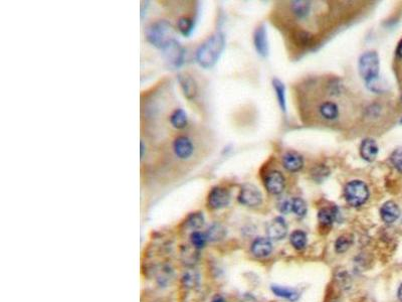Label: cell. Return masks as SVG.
Returning <instances> with one entry per match:
<instances>
[{
  "mask_svg": "<svg viewBox=\"0 0 402 302\" xmlns=\"http://www.w3.org/2000/svg\"><path fill=\"white\" fill-rule=\"evenodd\" d=\"M401 101H402V96H401Z\"/></svg>",
  "mask_w": 402,
  "mask_h": 302,
  "instance_id": "obj_38",
  "label": "cell"
},
{
  "mask_svg": "<svg viewBox=\"0 0 402 302\" xmlns=\"http://www.w3.org/2000/svg\"><path fill=\"white\" fill-rule=\"evenodd\" d=\"M292 201V212L299 218H304L307 215L308 206L306 201L302 198H294Z\"/></svg>",
  "mask_w": 402,
  "mask_h": 302,
  "instance_id": "obj_29",
  "label": "cell"
},
{
  "mask_svg": "<svg viewBox=\"0 0 402 302\" xmlns=\"http://www.w3.org/2000/svg\"><path fill=\"white\" fill-rule=\"evenodd\" d=\"M205 235L207 238V241H218L224 237L225 230L221 225L214 224L208 229Z\"/></svg>",
  "mask_w": 402,
  "mask_h": 302,
  "instance_id": "obj_26",
  "label": "cell"
},
{
  "mask_svg": "<svg viewBox=\"0 0 402 302\" xmlns=\"http://www.w3.org/2000/svg\"><path fill=\"white\" fill-rule=\"evenodd\" d=\"M173 150L178 158L188 159L193 154L194 146L188 137L179 136L173 142Z\"/></svg>",
  "mask_w": 402,
  "mask_h": 302,
  "instance_id": "obj_9",
  "label": "cell"
},
{
  "mask_svg": "<svg viewBox=\"0 0 402 302\" xmlns=\"http://www.w3.org/2000/svg\"><path fill=\"white\" fill-rule=\"evenodd\" d=\"M291 9L298 18H305L311 10V2L306 0H296L291 2Z\"/></svg>",
  "mask_w": 402,
  "mask_h": 302,
  "instance_id": "obj_19",
  "label": "cell"
},
{
  "mask_svg": "<svg viewBox=\"0 0 402 302\" xmlns=\"http://www.w3.org/2000/svg\"><path fill=\"white\" fill-rule=\"evenodd\" d=\"M283 166L290 172H297L304 167V159L297 152L289 151L283 156Z\"/></svg>",
  "mask_w": 402,
  "mask_h": 302,
  "instance_id": "obj_16",
  "label": "cell"
},
{
  "mask_svg": "<svg viewBox=\"0 0 402 302\" xmlns=\"http://www.w3.org/2000/svg\"><path fill=\"white\" fill-rule=\"evenodd\" d=\"M359 74L363 80L368 84L370 82L378 79L380 61L376 52L370 51L364 53L358 61Z\"/></svg>",
  "mask_w": 402,
  "mask_h": 302,
  "instance_id": "obj_4",
  "label": "cell"
},
{
  "mask_svg": "<svg viewBox=\"0 0 402 302\" xmlns=\"http://www.w3.org/2000/svg\"><path fill=\"white\" fill-rule=\"evenodd\" d=\"M170 123L174 128L182 129L187 125V114L183 109H176L170 116Z\"/></svg>",
  "mask_w": 402,
  "mask_h": 302,
  "instance_id": "obj_21",
  "label": "cell"
},
{
  "mask_svg": "<svg viewBox=\"0 0 402 302\" xmlns=\"http://www.w3.org/2000/svg\"><path fill=\"white\" fill-rule=\"evenodd\" d=\"M197 281H198V277L194 273H186L183 276V283L188 287L195 286Z\"/></svg>",
  "mask_w": 402,
  "mask_h": 302,
  "instance_id": "obj_32",
  "label": "cell"
},
{
  "mask_svg": "<svg viewBox=\"0 0 402 302\" xmlns=\"http://www.w3.org/2000/svg\"><path fill=\"white\" fill-rule=\"evenodd\" d=\"M391 164L399 172H402V148L395 149L390 156Z\"/></svg>",
  "mask_w": 402,
  "mask_h": 302,
  "instance_id": "obj_31",
  "label": "cell"
},
{
  "mask_svg": "<svg viewBox=\"0 0 402 302\" xmlns=\"http://www.w3.org/2000/svg\"><path fill=\"white\" fill-rule=\"evenodd\" d=\"M337 208L336 207H323L319 211L318 219L321 225L323 226H332L337 218Z\"/></svg>",
  "mask_w": 402,
  "mask_h": 302,
  "instance_id": "obj_18",
  "label": "cell"
},
{
  "mask_svg": "<svg viewBox=\"0 0 402 302\" xmlns=\"http://www.w3.org/2000/svg\"><path fill=\"white\" fill-rule=\"evenodd\" d=\"M145 37L150 44L164 51L172 41L175 40L174 29L167 20H157L146 28Z\"/></svg>",
  "mask_w": 402,
  "mask_h": 302,
  "instance_id": "obj_2",
  "label": "cell"
},
{
  "mask_svg": "<svg viewBox=\"0 0 402 302\" xmlns=\"http://www.w3.org/2000/svg\"><path fill=\"white\" fill-rule=\"evenodd\" d=\"M378 152H379L378 145L376 141L373 140L372 138H366L361 142L360 155L364 160L368 162L374 161L378 155Z\"/></svg>",
  "mask_w": 402,
  "mask_h": 302,
  "instance_id": "obj_15",
  "label": "cell"
},
{
  "mask_svg": "<svg viewBox=\"0 0 402 302\" xmlns=\"http://www.w3.org/2000/svg\"><path fill=\"white\" fill-rule=\"evenodd\" d=\"M254 43L257 52L262 57H267L268 54V41L267 30L265 26H260L254 34Z\"/></svg>",
  "mask_w": 402,
  "mask_h": 302,
  "instance_id": "obj_13",
  "label": "cell"
},
{
  "mask_svg": "<svg viewBox=\"0 0 402 302\" xmlns=\"http://www.w3.org/2000/svg\"><path fill=\"white\" fill-rule=\"evenodd\" d=\"M167 61L173 67H179L184 63L185 50L183 47L175 39L164 50Z\"/></svg>",
  "mask_w": 402,
  "mask_h": 302,
  "instance_id": "obj_7",
  "label": "cell"
},
{
  "mask_svg": "<svg viewBox=\"0 0 402 302\" xmlns=\"http://www.w3.org/2000/svg\"><path fill=\"white\" fill-rule=\"evenodd\" d=\"M145 153H146V146H145L144 142L141 141L140 142V158H141V160H143Z\"/></svg>",
  "mask_w": 402,
  "mask_h": 302,
  "instance_id": "obj_34",
  "label": "cell"
},
{
  "mask_svg": "<svg viewBox=\"0 0 402 302\" xmlns=\"http://www.w3.org/2000/svg\"><path fill=\"white\" fill-rule=\"evenodd\" d=\"M272 87L275 92L277 99H278L282 111L286 112L287 105H286V87H285V85L279 79H273L272 80Z\"/></svg>",
  "mask_w": 402,
  "mask_h": 302,
  "instance_id": "obj_22",
  "label": "cell"
},
{
  "mask_svg": "<svg viewBox=\"0 0 402 302\" xmlns=\"http://www.w3.org/2000/svg\"><path fill=\"white\" fill-rule=\"evenodd\" d=\"M231 202V194L230 192L220 187L213 188L207 198L208 206L212 210H220L228 206Z\"/></svg>",
  "mask_w": 402,
  "mask_h": 302,
  "instance_id": "obj_6",
  "label": "cell"
},
{
  "mask_svg": "<svg viewBox=\"0 0 402 302\" xmlns=\"http://www.w3.org/2000/svg\"><path fill=\"white\" fill-rule=\"evenodd\" d=\"M353 244L352 238L349 236H341L339 237L335 242V251L338 254H342L347 252Z\"/></svg>",
  "mask_w": 402,
  "mask_h": 302,
  "instance_id": "obj_28",
  "label": "cell"
},
{
  "mask_svg": "<svg viewBox=\"0 0 402 302\" xmlns=\"http://www.w3.org/2000/svg\"><path fill=\"white\" fill-rule=\"evenodd\" d=\"M380 216L383 222L386 224H392L398 220L400 216V208L396 202L392 201H386L380 208Z\"/></svg>",
  "mask_w": 402,
  "mask_h": 302,
  "instance_id": "obj_12",
  "label": "cell"
},
{
  "mask_svg": "<svg viewBox=\"0 0 402 302\" xmlns=\"http://www.w3.org/2000/svg\"><path fill=\"white\" fill-rule=\"evenodd\" d=\"M204 224V216L202 213H193L185 221V226L190 230H197Z\"/></svg>",
  "mask_w": 402,
  "mask_h": 302,
  "instance_id": "obj_25",
  "label": "cell"
},
{
  "mask_svg": "<svg viewBox=\"0 0 402 302\" xmlns=\"http://www.w3.org/2000/svg\"><path fill=\"white\" fill-rule=\"evenodd\" d=\"M267 234L269 240L281 241L288 234V225L284 218L277 217L272 219L267 227Z\"/></svg>",
  "mask_w": 402,
  "mask_h": 302,
  "instance_id": "obj_10",
  "label": "cell"
},
{
  "mask_svg": "<svg viewBox=\"0 0 402 302\" xmlns=\"http://www.w3.org/2000/svg\"><path fill=\"white\" fill-rule=\"evenodd\" d=\"M211 302H227L225 301V299L223 298V297H221V296H215L213 299H212V301Z\"/></svg>",
  "mask_w": 402,
  "mask_h": 302,
  "instance_id": "obj_36",
  "label": "cell"
},
{
  "mask_svg": "<svg viewBox=\"0 0 402 302\" xmlns=\"http://www.w3.org/2000/svg\"><path fill=\"white\" fill-rule=\"evenodd\" d=\"M190 239H191V243L195 249H202L207 242L206 235L201 232H198V231H194L191 234Z\"/></svg>",
  "mask_w": 402,
  "mask_h": 302,
  "instance_id": "obj_30",
  "label": "cell"
},
{
  "mask_svg": "<svg viewBox=\"0 0 402 302\" xmlns=\"http://www.w3.org/2000/svg\"><path fill=\"white\" fill-rule=\"evenodd\" d=\"M320 114L327 120H335L339 116V108L334 102L327 101L324 102L319 108Z\"/></svg>",
  "mask_w": 402,
  "mask_h": 302,
  "instance_id": "obj_20",
  "label": "cell"
},
{
  "mask_svg": "<svg viewBox=\"0 0 402 302\" xmlns=\"http://www.w3.org/2000/svg\"><path fill=\"white\" fill-rule=\"evenodd\" d=\"M279 210L281 213H284V214H288V213L292 212V201L285 200V201H281L279 203Z\"/></svg>",
  "mask_w": 402,
  "mask_h": 302,
  "instance_id": "obj_33",
  "label": "cell"
},
{
  "mask_svg": "<svg viewBox=\"0 0 402 302\" xmlns=\"http://www.w3.org/2000/svg\"><path fill=\"white\" fill-rule=\"evenodd\" d=\"M369 189L362 180H352L348 182L344 189V197L346 201L354 207L363 205L369 199Z\"/></svg>",
  "mask_w": 402,
  "mask_h": 302,
  "instance_id": "obj_3",
  "label": "cell"
},
{
  "mask_svg": "<svg viewBox=\"0 0 402 302\" xmlns=\"http://www.w3.org/2000/svg\"><path fill=\"white\" fill-rule=\"evenodd\" d=\"M271 291L274 295L288 299L290 301H296L299 298V293L291 288L283 287L281 285H271Z\"/></svg>",
  "mask_w": 402,
  "mask_h": 302,
  "instance_id": "obj_17",
  "label": "cell"
},
{
  "mask_svg": "<svg viewBox=\"0 0 402 302\" xmlns=\"http://www.w3.org/2000/svg\"><path fill=\"white\" fill-rule=\"evenodd\" d=\"M396 54H397V56H398L399 58H401L402 59V39L399 41V43H398V45H397Z\"/></svg>",
  "mask_w": 402,
  "mask_h": 302,
  "instance_id": "obj_35",
  "label": "cell"
},
{
  "mask_svg": "<svg viewBox=\"0 0 402 302\" xmlns=\"http://www.w3.org/2000/svg\"><path fill=\"white\" fill-rule=\"evenodd\" d=\"M252 253L258 258H265L272 252V244L268 238H258L252 244Z\"/></svg>",
  "mask_w": 402,
  "mask_h": 302,
  "instance_id": "obj_14",
  "label": "cell"
},
{
  "mask_svg": "<svg viewBox=\"0 0 402 302\" xmlns=\"http://www.w3.org/2000/svg\"><path fill=\"white\" fill-rule=\"evenodd\" d=\"M177 29L180 34L184 36H189L194 30V21L190 17L182 16L177 20Z\"/></svg>",
  "mask_w": 402,
  "mask_h": 302,
  "instance_id": "obj_23",
  "label": "cell"
},
{
  "mask_svg": "<svg viewBox=\"0 0 402 302\" xmlns=\"http://www.w3.org/2000/svg\"><path fill=\"white\" fill-rule=\"evenodd\" d=\"M398 298H399V300L402 301V284L400 285L399 289H398Z\"/></svg>",
  "mask_w": 402,
  "mask_h": 302,
  "instance_id": "obj_37",
  "label": "cell"
},
{
  "mask_svg": "<svg viewBox=\"0 0 402 302\" xmlns=\"http://www.w3.org/2000/svg\"><path fill=\"white\" fill-rule=\"evenodd\" d=\"M290 241L292 246L296 250L301 251L307 245V235L301 230H296L292 233V235L290 237Z\"/></svg>",
  "mask_w": 402,
  "mask_h": 302,
  "instance_id": "obj_24",
  "label": "cell"
},
{
  "mask_svg": "<svg viewBox=\"0 0 402 302\" xmlns=\"http://www.w3.org/2000/svg\"><path fill=\"white\" fill-rule=\"evenodd\" d=\"M177 79L185 98H187L188 100H193L198 93V86L196 81L188 74H179Z\"/></svg>",
  "mask_w": 402,
  "mask_h": 302,
  "instance_id": "obj_11",
  "label": "cell"
},
{
  "mask_svg": "<svg viewBox=\"0 0 402 302\" xmlns=\"http://www.w3.org/2000/svg\"><path fill=\"white\" fill-rule=\"evenodd\" d=\"M265 185L269 194L274 196L281 195L284 192L286 185L285 176L281 171L272 170L268 173L265 180Z\"/></svg>",
  "mask_w": 402,
  "mask_h": 302,
  "instance_id": "obj_8",
  "label": "cell"
},
{
  "mask_svg": "<svg viewBox=\"0 0 402 302\" xmlns=\"http://www.w3.org/2000/svg\"><path fill=\"white\" fill-rule=\"evenodd\" d=\"M238 201L247 206H258L263 202V195L255 184L245 183L241 187Z\"/></svg>",
  "mask_w": 402,
  "mask_h": 302,
  "instance_id": "obj_5",
  "label": "cell"
},
{
  "mask_svg": "<svg viewBox=\"0 0 402 302\" xmlns=\"http://www.w3.org/2000/svg\"><path fill=\"white\" fill-rule=\"evenodd\" d=\"M294 42L299 47H308L312 42V35L308 32L298 30L293 33Z\"/></svg>",
  "mask_w": 402,
  "mask_h": 302,
  "instance_id": "obj_27",
  "label": "cell"
},
{
  "mask_svg": "<svg viewBox=\"0 0 402 302\" xmlns=\"http://www.w3.org/2000/svg\"><path fill=\"white\" fill-rule=\"evenodd\" d=\"M225 47V36L215 33L209 36L196 51V61L204 68L213 67L221 56Z\"/></svg>",
  "mask_w": 402,
  "mask_h": 302,
  "instance_id": "obj_1",
  "label": "cell"
}]
</instances>
